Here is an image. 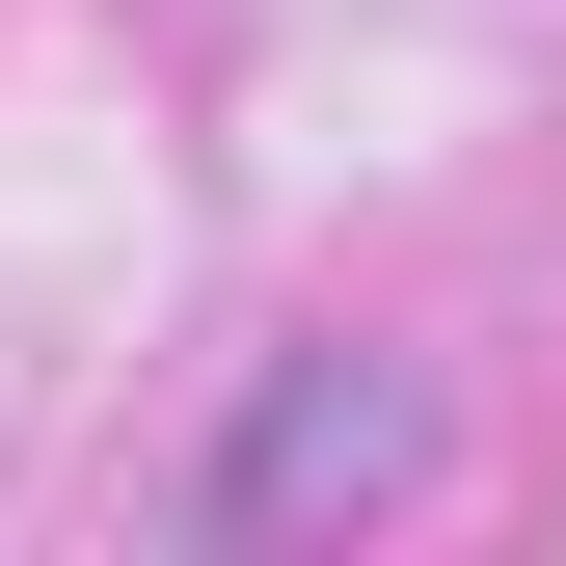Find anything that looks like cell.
<instances>
[{
    "instance_id": "1",
    "label": "cell",
    "mask_w": 566,
    "mask_h": 566,
    "mask_svg": "<svg viewBox=\"0 0 566 566\" xmlns=\"http://www.w3.org/2000/svg\"><path fill=\"white\" fill-rule=\"evenodd\" d=\"M378 485H405V378L297 350V378H270V432L217 459V513H378Z\"/></svg>"
}]
</instances>
